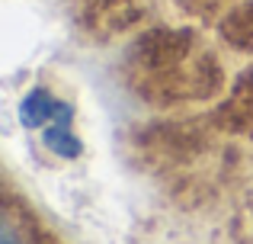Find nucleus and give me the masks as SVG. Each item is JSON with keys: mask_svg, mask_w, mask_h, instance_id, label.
Listing matches in <instances>:
<instances>
[{"mask_svg": "<svg viewBox=\"0 0 253 244\" xmlns=\"http://www.w3.org/2000/svg\"><path fill=\"white\" fill-rule=\"evenodd\" d=\"M51 113H55V103H51V97L45 94V90H32V94L23 100V109H19V119H23V125L36 129V125H42V122L48 119Z\"/></svg>", "mask_w": 253, "mask_h": 244, "instance_id": "obj_1", "label": "nucleus"}, {"mask_svg": "<svg viewBox=\"0 0 253 244\" xmlns=\"http://www.w3.org/2000/svg\"><path fill=\"white\" fill-rule=\"evenodd\" d=\"M45 145H48L55 154H61V157H77L81 154V142H77L64 125H51V129L45 132Z\"/></svg>", "mask_w": 253, "mask_h": 244, "instance_id": "obj_2", "label": "nucleus"}, {"mask_svg": "<svg viewBox=\"0 0 253 244\" xmlns=\"http://www.w3.org/2000/svg\"><path fill=\"white\" fill-rule=\"evenodd\" d=\"M55 122L68 129L71 125V106H55Z\"/></svg>", "mask_w": 253, "mask_h": 244, "instance_id": "obj_3", "label": "nucleus"}]
</instances>
